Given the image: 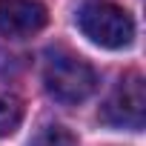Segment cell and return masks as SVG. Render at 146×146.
<instances>
[{
  "label": "cell",
  "instance_id": "cell-5",
  "mask_svg": "<svg viewBox=\"0 0 146 146\" xmlns=\"http://www.w3.org/2000/svg\"><path fill=\"white\" fill-rule=\"evenodd\" d=\"M20 120H23V100L9 89H0V137L15 135Z\"/></svg>",
  "mask_w": 146,
  "mask_h": 146
},
{
  "label": "cell",
  "instance_id": "cell-2",
  "mask_svg": "<svg viewBox=\"0 0 146 146\" xmlns=\"http://www.w3.org/2000/svg\"><path fill=\"white\" fill-rule=\"evenodd\" d=\"M78 26L103 49H126L135 40V20L112 0H83L78 9Z\"/></svg>",
  "mask_w": 146,
  "mask_h": 146
},
{
  "label": "cell",
  "instance_id": "cell-6",
  "mask_svg": "<svg viewBox=\"0 0 146 146\" xmlns=\"http://www.w3.org/2000/svg\"><path fill=\"white\" fill-rule=\"evenodd\" d=\"M29 146H78V140H75V135H72L69 129L52 123V126H43V129L32 137Z\"/></svg>",
  "mask_w": 146,
  "mask_h": 146
},
{
  "label": "cell",
  "instance_id": "cell-3",
  "mask_svg": "<svg viewBox=\"0 0 146 146\" xmlns=\"http://www.w3.org/2000/svg\"><path fill=\"white\" fill-rule=\"evenodd\" d=\"M100 120L115 129H143L146 120V83L140 72L123 75L115 86V92L106 98L100 109Z\"/></svg>",
  "mask_w": 146,
  "mask_h": 146
},
{
  "label": "cell",
  "instance_id": "cell-1",
  "mask_svg": "<svg viewBox=\"0 0 146 146\" xmlns=\"http://www.w3.org/2000/svg\"><path fill=\"white\" fill-rule=\"evenodd\" d=\"M43 86L57 103L78 106L95 92L98 75L80 54L54 46L43 57Z\"/></svg>",
  "mask_w": 146,
  "mask_h": 146
},
{
  "label": "cell",
  "instance_id": "cell-4",
  "mask_svg": "<svg viewBox=\"0 0 146 146\" xmlns=\"http://www.w3.org/2000/svg\"><path fill=\"white\" fill-rule=\"evenodd\" d=\"M49 23V12L40 0H0V35L9 40H26Z\"/></svg>",
  "mask_w": 146,
  "mask_h": 146
}]
</instances>
